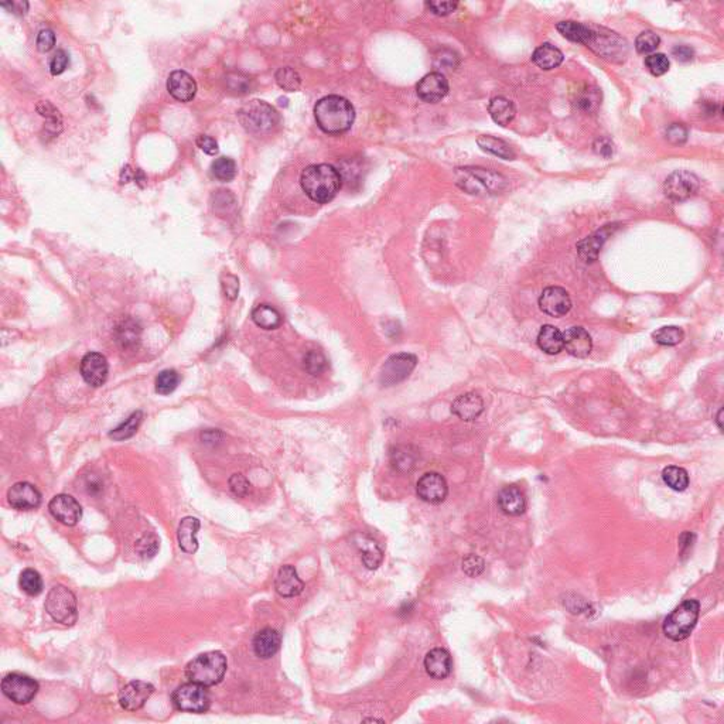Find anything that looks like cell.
<instances>
[{"label": "cell", "instance_id": "obj_31", "mask_svg": "<svg viewBox=\"0 0 724 724\" xmlns=\"http://www.w3.org/2000/svg\"><path fill=\"white\" fill-rule=\"evenodd\" d=\"M538 345L549 355L559 354L563 350V334L554 326L546 324L538 334Z\"/></svg>", "mask_w": 724, "mask_h": 724}, {"label": "cell", "instance_id": "obj_34", "mask_svg": "<svg viewBox=\"0 0 724 724\" xmlns=\"http://www.w3.org/2000/svg\"><path fill=\"white\" fill-rule=\"evenodd\" d=\"M478 146L484 151V152H488L494 156H498L504 160H514L515 159V153L514 151L511 149L509 144L507 141H504L502 139H498V137H494V136H480L478 140Z\"/></svg>", "mask_w": 724, "mask_h": 724}, {"label": "cell", "instance_id": "obj_36", "mask_svg": "<svg viewBox=\"0 0 724 724\" xmlns=\"http://www.w3.org/2000/svg\"><path fill=\"white\" fill-rule=\"evenodd\" d=\"M141 420H143V413L140 410L132 413L123 423H120L116 428H113L109 433V438L116 440V442H122V440L130 439L132 436H134V434H136Z\"/></svg>", "mask_w": 724, "mask_h": 724}, {"label": "cell", "instance_id": "obj_4", "mask_svg": "<svg viewBox=\"0 0 724 724\" xmlns=\"http://www.w3.org/2000/svg\"><path fill=\"white\" fill-rule=\"evenodd\" d=\"M700 614L697 600H685L663 621L662 631L671 641H685L694 630Z\"/></svg>", "mask_w": 724, "mask_h": 724}, {"label": "cell", "instance_id": "obj_52", "mask_svg": "<svg viewBox=\"0 0 724 724\" xmlns=\"http://www.w3.org/2000/svg\"><path fill=\"white\" fill-rule=\"evenodd\" d=\"M665 134L672 144H683L687 140V129L682 123H672L668 126Z\"/></svg>", "mask_w": 724, "mask_h": 724}, {"label": "cell", "instance_id": "obj_14", "mask_svg": "<svg viewBox=\"0 0 724 724\" xmlns=\"http://www.w3.org/2000/svg\"><path fill=\"white\" fill-rule=\"evenodd\" d=\"M155 686L149 682L133 680L122 687L119 692V704L127 711H136L141 709L149 697L153 694Z\"/></svg>", "mask_w": 724, "mask_h": 724}, {"label": "cell", "instance_id": "obj_27", "mask_svg": "<svg viewBox=\"0 0 724 724\" xmlns=\"http://www.w3.org/2000/svg\"><path fill=\"white\" fill-rule=\"evenodd\" d=\"M201 528L200 519L194 516H186L182 519L179 529H177V540L179 546L183 552L189 554H194L198 550V540L197 535Z\"/></svg>", "mask_w": 724, "mask_h": 724}, {"label": "cell", "instance_id": "obj_28", "mask_svg": "<svg viewBox=\"0 0 724 724\" xmlns=\"http://www.w3.org/2000/svg\"><path fill=\"white\" fill-rule=\"evenodd\" d=\"M281 637L280 634L273 628H263L260 630L252 642L253 652L256 656L262 659H269L276 655V652L280 649Z\"/></svg>", "mask_w": 724, "mask_h": 724}, {"label": "cell", "instance_id": "obj_53", "mask_svg": "<svg viewBox=\"0 0 724 724\" xmlns=\"http://www.w3.org/2000/svg\"><path fill=\"white\" fill-rule=\"evenodd\" d=\"M229 488L234 495L236 497H246L250 490V484L242 474H234L229 478Z\"/></svg>", "mask_w": 724, "mask_h": 724}, {"label": "cell", "instance_id": "obj_49", "mask_svg": "<svg viewBox=\"0 0 724 724\" xmlns=\"http://www.w3.org/2000/svg\"><path fill=\"white\" fill-rule=\"evenodd\" d=\"M645 67L652 75L661 77L669 71V58L662 53L649 54L645 58Z\"/></svg>", "mask_w": 724, "mask_h": 724}, {"label": "cell", "instance_id": "obj_43", "mask_svg": "<svg viewBox=\"0 0 724 724\" xmlns=\"http://www.w3.org/2000/svg\"><path fill=\"white\" fill-rule=\"evenodd\" d=\"M654 340L656 344H661V345H668V347H673V345H678L679 343L683 341L685 338V333L682 329L679 327H675V326H671V327H662L659 329L658 331H655L652 334Z\"/></svg>", "mask_w": 724, "mask_h": 724}, {"label": "cell", "instance_id": "obj_46", "mask_svg": "<svg viewBox=\"0 0 724 724\" xmlns=\"http://www.w3.org/2000/svg\"><path fill=\"white\" fill-rule=\"evenodd\" d=\"M305 368L313 376L322 375L329 368V361L322 351H309L305 357Z\"/></svg>", "mask_w": 724, "mask_h": 724}, {"label": "cell", "instance_id": "obj_6", "mask_svg": "<svg viewBox=\"0 0 724 724\" xmlns=\"http://www.w3.org/2000/svg\"><path fill=\"white\" fill-rule=\"evenodd\" d=\"M44 607L47 614L58 624L74 625L77 623V599L75 595L65 586H54L47 595Z\"/></svg>", "mask_w": 724, "mask_h": 724}, {"label": "cell", "instance_id": "obj_60", "mask_svg": "<svg viewBox=\"0 0 724 724\" xmlns=\"http://www.w3.org/2000/svg\"><path fill=\"white\" fill-rule=\"evenodd\" d=\"M2 8L8 9L9 12H12V13H15L18 16H23L29 11V4L27 2H15V0H12V2L2 4Z\"/></svg>", "mask_w": 724, "mask_h": 724}, {"label": "cell", "instance_id": "obj_11", "mask_svg": "<svg viewBox=\"0 0 724 724\" xmlns=\"http://www.w3.org/2000/svg\"><path fill=\"white\" fill-rule=\"evenodd\" d=\"M417 358L413 354L400 353L390 355L381 371V383L385 386L396 385L405 381L416 368Z\"/></svg>", "mask_w": 724, "mask_h": 724}, {"label": "cell", "instance_id": "obj_19", "mask_svg": "<svg viewBox=\"0 0 724 724\" xmlns=\"http://www.w3.org/2000/svg\"><path fill=\"white\" fill-rule=\"evenodd\" d=\"M416 92L421 101L436 103L447 95L449 82L442 72H430L419 81Z\"/></svg>", "mask_w": 724, "mask_h": 724}, {"label": "cell", "instance_id": "obj_29", "mask_svg": "<svg viewBox=\"0 0 724 724\" xmlns=\"http://www.w3.org/2000/svg\"><path fill=\"white\" fill-rule=\"evenodd\" d=\"M354 543L360 549L361 557H362V563L365 564L367 569L376 570L382 564V561H383V550H382V547L379 546V543L376 540H374L372 538H369L367 535L358 533L355 536V539H354Z\"/></svg>", "mask_w": 724, "mask_h": 724}, {"label": "cell", "instance_id": "obj_16", "mask_svg": "<svg viewBox=\"0 0 724 724\" xmlns=\"http://www.w3.org/2000/svg\"><path fill=\"white\" fill-rule=\"evenodd\" d=\"M50 514L63 525L67 526H75L81 518H82V508L80 502L68 495V494H58L56 495L50 504H49Z\"/></svg>", "mask_w": 724, "mask_h": 724}, {"label": "cell", "instance_id": "obj_9", "mask_svg": "<svg viewBox=\"0 0 724 724\" xmlns=\"http://www.w3.org/2000/svg\"><path fill=\"white\" fill-rule=\"evenodd\" d=\"M593 51L599 56L610 60V61H624L628 54V44L618 34L602 29L596 32L592 29V37L588 44Z\"/></svg>", "mask_w": 724, "mask_h": 724}, {"label": "cell", "instance_id": "obj_2", "mask_svg": "<svg viewBox=\"0 0 724 724\" xmlns=\"http://www.w3.org/2000/svg\"><path fill=\"white\" fill-rule=\"evenodd\" d=\"M300 184L312 201L327 204L341 189V174L331 165H313L303 170Z\"/></svg>", "mask_w": 724, "mask_h": 724}, {"label": "cell", "instance_id": "obj_17", "mask_svg": "<svg viewBox=\"0 0 724 724\" xmlns=\"http://www.w3.org/2000/svg\"><path fill=\"white\" fill-rule=\"evenodd\" d=\"M109 374V365L105 355L101 353H88L81 360V375L91 386H102Z\"/></svg>", "mask_w": 724, "mask_h": 724}, {"label": "cell", "instance_id": "obj_61", "mask_svg": "<svg viewBox=\"0 0 724 724\" xmlns=\"http://www.w3.org/2000/svg\"><path fill=\"white\" fill-rule=\"evenodd\" d=\"M693 540H694V535H693V533H690V532H683V533H682V536H680V539H679L682 553H683L686 549H689V547L692 546Z\"/></svg>", "mask_w": 724, "mask_h": 724}, {"label": "cell", "instance_id": "obj_44", "mask_svg": "<svg viewBox=\"0 0 724 724\" xmlns=\"http://www.w3.org/2000/svg\"><path fill=\"white\" fill-rule=\"evenodd\" d=\"M212 174L220 182H231L236 176V165L229 158H220L211 166Z\"/></svg>", "mask_w": 724, "mask_h": 724}, {"label": "cell", "instance_id": "obj_3", "mask_svg": "<svg viewBox=\"0 0 724 724\" xmlns=\"http://www.w3.org/2000/svg\"><path fill=\"white\" fill-rule=\"evenodd\" d=\"M227 658L220 651H210L196 656L186 668V676L190 682L205 687L218 685L227 672Z\"/></svg>", "mask_w": 724, "mask_h": 724}, {"label": "cell", "instance_id": "obj_41", "mask_svg": "<svg viewBox=\"0 0 724 724\" xmlns=\"http://www.w3.org/2000/svg\"><path fill=\"white\" fill-rule=\"evenodd\" d=\"M276 82L277 85L287 91V92H295L300 88L302 85V78L299 75V72L291 67H283V68H279L276 75Z\"/></svg>", "mask_w": 724, "mask_h": 724}, {"label": "cell", "instance_id": "obj_25", "mask_svg": "<svg viewBox=\"0 0 724 724\" xmlns=\"http://www.w3.org/2000/svg\"><path fill=\"white\" fill-rule=\"evenodd\" d=\"M614 228H616L614 225H606L604 228L599 229L593 235H590L586 239L578 242L577 243V250H578V255H580V258L585 262L596 260L597 256H599L600 249L603 248V245L607 241V238L610 236V234H613Z\"/></svg>", "mask_w": 724, "mask_h": 724}, {"label": "cell", "instance_id": "obj_33", "mask_svg": "<svg viewBox=\"0 0 724 724\" xmlns=\"http://www.w3.org/2000/svg\"><path fill=\"white\" fill-rule=\"evenodd\" d=\"M252 320L263 330H276L281 324V315L269 305H259L252 312Z\"/></svg>", "mask_w": 724, "mask_h": 724}, {"label": "cell", "instance_id": "obj_55", "mask_svg": "<svg viewBox=\"0 0 724 724\" xmlns=\"http://www.w3.org/2000/svg\"><path fill=\"white\" fill-rule=\"evenodd\" d=\"M36 46L39 49V51L42 53H49L54 49L56 46V34L51 29H44L39 33L37 36V40H36Z\"/></svg>", "mask_w": 724, "mask_h": 724}, {"label": "cell", "instance_id": "obj_57", "mask_svg": "<svg viewBox=\"0 0 724 724\" xmlns=\"http://www.w3.org/2000/svg\"><path fill=\"white\" fill-rule=\"evenodd\" d=\"M197 146L207 155L210 156H215L218 153V143L215 139H212L211 136H207V134H200L197 137Z\"/></svg>", "mask_w": 724, "mask_h": 724}, {"label": "cell", "instance_id": "obj_47", "mask_svg": "<svg viewBox=\"0 0 724 724\" xmlns=\"http://www.w3.org/2000/svg\"><path fill=\"white\" fill-rule=\"evenodd\" d=\"M160 542L156 535H144L141 539L136 543V552L143 559H151L153 557L159 550Z\"/></svg>", "mask_w": 724, "mask_h": 724}, {"label": "cell", "instance_id": "obj_32", "mask_svg": "<svg viewBox=\"0 0 724 724\" xmlns=\"http://www.w3.org/2000/svg\"><path fill=\"white\" fill-rule=\"evenodd\" d=\"M488 112L495 123H498L500 126H507L514 120L516 109L509 99L504 96H495L490 102Z\"/></svg>", "mask_w": 724, "mask_h": 724}, {"label": "cell", "instance_id": "obj_12", "mask_svg": "<svg viewBox=\"0 0 724 724\" xmlns=\"http://www.w3.org/2000/svg\"><path fill=\"white\" fill-rule=\"evenodd\" d=\"M699 186L700 182L693 173L678 170L666 179L663 190L666 197H669L671 200L685 201L697 193Z\"/></svg>", "mask_w": 724, "mask_h": 724}, {"label": "cell", "instance_id": "obj_22", "mask_svg": "<svg viewBox=\"0 0 724 724\" xmlns=\"http://www.w3.org/2000/svg\"><path fill=\"white\" fill-rule=\"evenodd\" d=\"M167 91L179 102H190L197 94L196 80L186 71H173L167 78Z\"/></svg>", "mask_w": 724, "mask_h": 724}, {"label": "cell", "instance_id": "obj_56", "mask_svg": "<svg viewBox=\"0 0 724 724\" xmlns=\"http://www.w3.org/2000/svg\"><path fill=\"white\" fill-rule=\"evenodd\" d=\"M426 6L434 15L447 16V15L453 13L457 9L459 4L457 2H427Z\"/></svg>", "mask_w": 724, "mask_h": 724}, {"label": "cell", "instance_id": "obj_39", "mask_svg": "<svg viewBox=\"0 0 724 724\" xmlns=\"http://www.w3.org/2000/svg\"><path fill=\"white\" fill-rule=\"evenodd\" d=\"M20 589L29 596H39L43 592V578L34 569H26L19 578Z\"/></svg>", "mask_w": 724, "mask_h": 724}, {"label": "cell", "instance_id": "obj_48", "mask_svg": "<svg viewBox=\"0 0 724 724\" xmlns=\"http://www.w3.org/2000/svg\"><path fill=\"white\" fill-rule=\"evenodd\" d=\"M661 44V39L654 32H644L635 40V49L640 54H651Z\"/></svg>", "mask_w": 724, "mask_h": 724}, {"label": "cell", "instance_id": "obj_38", "mask_svg": "<svg viewBox=\"0 0 724 724\" xmlns=\"http://www.w3.org/2000/svg\"><path fill=\"white\" fill-rule=\"evenodd\" d=\"M392 466L402 473L410 471L416 463V453L407 446H398L390 453Z\"/></svg>", "mask_w": 724, "mask_h": 724}, {"label": "cell", "instance_id": "obj_8", "mask_svg": "<svg viewBox=\"0 0 724 724\" xmlns=\"http://www.w3.org/2000/svg\"><path fill=\"white\" fill-rule=\"evenodd\" d=\"M172 701L174 707L180 711L189 713H204L210 707V694L205 686L189 682L179 686L173 694Z\"/></svg>", "mask_w": 724, "mask_h": 724}, {"label": "cell", "instance_id": "obj_54", "mask_svg": "<svg viewBox=\"0 0 724 724\" xmlns=\"http://www.w3.org/2000/svg\"><path fill=\"white\" fill-rule=\"evenodd\" d=\"M68 63H70V57L68 54L64 51V50H57L56 54L53 56L51 61H50V72L53 75H60L63 74L67 67H68Z\"/></svg>", "mask_w": 724, "mask_h": 724}, {"label": "cell", "instance_id": "obj_40", "mask_svg": "<svg viewBox=\"0 0 724 724\" xmlns=\"http://www.w3.org/2000/svg\"><path fill=\"white\" fill-rule=\"evenodd\" d=\"M37 112L47 119V130L51 132L53 134H58L61 132V125H63V119H61V115L58 112V109L50 103L49 101H42L39 102L37 105Z\"/></svg>", "mask_w": 724, "mask_h": 724}, {"label": "cell", "instance_id": "obj_59", "mask_svg": "<svg viewBox=\"0 0 724 724\" xmlns=\"http://www.w3.org/2000/svg\"><path fill=\"white\" fill-rule=\"evenodd\" d=\"M595 148H596V152L604 158H610L614 152L613 143L609 139H599L595 144Z\"/></svg>", "mask_w": 724, "mask_h": 724}, {"label": "cell", "instance_id": "obj_26", "mask_svg": "<svg viewBox=\"0 0 724 724\" xmlns=\"http://www.w3.org/2000/svg\"><path fill=\"white\" fill-rule=\"evenodd\" d=\"M498 507L508 516H519L526 511V498L516 485H509L500 493Z\"/></svg>", "mask_w": 724, "mask_h": 724}, {"label": "cell", "instance_id": "obj_21", "mask_svg": "<svg viewBox=\"0 0 724 724\" xmlns=\"http://www.w3.org/2000/svg\"><path fill=\"white\" fill-rule=\"evenodd\" d=\"M274 589L280 597L292 599L302 595V592L305 590V583L302 582L296 569L292 564H286L280 567L276 576Z\"/></svg>", "mask_w": 724, "mask_h": 724}, {"label": "cell", "instance_id": "obj_35", "mask_svg": "<svg viewBox=\"0 0 724 724\" xmlns=\"http://www.w3.org/2000/svg\"><path fill=\"white\" fill-rule=\"evenodd\" d=\"M557 30L564 39L573 43H580L586 46L589 44L592 37V29L577 22H560L557 23Z\"/></svg>", "mask_w": 724, "mask_h": 724}, {"label": "cell", "instance_id": "obj_42", "mask_svg": "<svg viewBox=\"0 0 724 724\" xmlns=\"http://www.w3.org/2000/svg\"><path fill=\"white\" fill-rule=\"evenodd\" d=\"M118 341L122 344L123 348H129V347H134L136 343L139 341V337H140V329L137 326V323H134L133 320L127 319V320H123L119 326H118Z\"/></svg>", "mask_w": 724, "mask_h": 724}, {"label": "cell", "instance_id": "obj_37", "mask_svg": "<svg viewBox=\"0 0 724 724\" xmlns=\"http://www.w3.org/2000/svg\"><path fill=\"white\" fill-rule=\"evenodd\" d=\"M663 483L673 491L682 493L689 487V474L685 469L678 466L665 467L662 471Z\"/></svg>", "mask_w": 724, "mask_h": 724}, {"label": "cell", "instance_id": "obj_15", "mask_svg": "<svg viewBox=\"0 0 724 724\" xmlns=\"http://www.w3.org/2000/svg\"><path fill=\"white\" fill-rule=\"evenodd\" d=\"M539 307L550 317H563L571 309V299L563 287H546L539 298Z\"/></svg>", "mask_w": 724, "mask_h": 724}, {"label": "cell", "instance_id": "obj_24", "mask_svg": "<svg viewBox=\"0 0 724 724\" xmlns=\"http://www.w3.org/2000/svg\"><path fill=\"white\" fill-rule=\"evenodd\" d=\"M484 412V400L476 392H467L455 399L452 403V413L464 421H471L480 417Z\"/></svg>", "mask_w": 724, "mask_h": 724}, {"label": "cell", "instance_id": "obj_18", "mask_svg": "<svg viewBox=\"0 0 724 724\" xmlns=\"http://www.w3.org/2000/svg\"><path fill=\"white\" fill-rule=\"evenodd\" d=\"M8 501L18 511H32L40 507L42 494L33 484L20 481L9 488Z\"/></svg>", "mask_w": 724, "mask_h": 724}, {"label": "cell", "instance_id": "obj_62", "mask_svg": "<svg viewBox=\"0 0 724 724\" xmlns=\"http://www.w3.org/2000/svg\"><path fill=\"white\" fill-rule=\"evenodd\" d=\"M721 414H723V409H720V410H718V413H717V419H716L717 426H718V428H720V430L723 428V424H721Z\"/></svg>", "mask_w": 724, "mask_h": 724}, {"label": "cell", "instance_id": "obj_20", "mask_svg": "<svg viewBox=\"0 0 724 724\" xmlns=\"http://www.w3.org/2000/svg\"><path fill=\"white\" fill-rule=\"evenodd\" d=\"M563 348L576 358H588L593 350L592 336L583 327H570L563 333Z\"/></svg>", "mask_w": 724, "mask_h": 724}, {"label": "cell", "instance_id": "obj_45", "mask_svg": "<svg viewBox=\"0 0 724 724\" xmlns=\"http://www.w3.org/2000/svg\"><path fill=\"white\" fill-rule=\"evenodd\" d=\"M180 376L174 369H165L156 378V392L159 395H170L179 386Z\"/></svg>", "mask_w": 724, "mask_h": 724}, {"label": "cell", "instance_id": "obj_50", "mask_svg": "<svg viewBox=\"0 0 724 724\" xmlns=\"http://www.w3.org/2000/svg\"><path fill=\"white\" fill-rule=\"evenodd\" d=\"M485 569V561L478 554H469L463 559V571L469 577H477L480 576Z\"/></svg>", "mask_w": 724, "mask_h": 724}, {"label": "cell", "instance_id": "obj_1", "mask_svg": "<svg viewBox=\"0 0 724 724\" xmlns=\"http://www.w3.org/2000/svg\"><path fill=\"white\" fill-rule=\"evenodd\" d=\"M315 118L324 133L340 134L351 129L355 120V110L348 99L329 95L316 103Z\"/></svg>", "mask_w": 724, "mask_h": 724}, {"label": "cell", "instance_id": "obj_23", "mask_svg": "<svg viewBox=\"0 0 724 724\" xmlns=\"http://www.w3.org/2000/svg\"><path fill=\"white\" fill-rule=\"evenodd\" d=\"M426 673L433 679H446L453 669V661L445 648H434L424 656Z\"/></svg>", "mask_w": 724, "mask_h": 724}, {"label": "cell", "instance_id": "obj_13", "mask_svg": "<svg viewBox=\"0 0 724 724\" xmlns=\"http://www.w3.org/2000/svg\"><path fill=\"white\" fill-rule=\"evenodd\" d=\"M416 493L421 501L438 505L447 498L449 485L442 474L426 473L419 478L416 484Z\"/></svg>", "mask_w": 724, "mask_h": 724}, {"label": "cell", "instance_id": "obj_7", "mask_svg": "<svg viewBox=\"0 0 724 724\" xmlns=\"http://www.w3.org/2000/svg\"><path fill=\"white\" fill-rule=\"evenodd\" d=\"M459 173L463 174V177L459 179V184H462V187L470 194H478L481 191L497 194L505 189L504 177L490 170L480 167H466L460 169Z\"/></svg>", "mask_w": 724, "mask_h": 724}, {"label": "cell", "instance_id": "obj_58", "mask_svg": "<svg viewBox=\"0 0 724 724\" xmlns=\"http://www.w3.org/2000/svg\"><path fill=\"white\" fill-rule=\"evenodd\" d=\"M672 56L680 61V63H687V61H692L693 60V56H694V51L692 47L689 46H676L673 47L672 50Z\"/></svg>", "mask_w": 724, "mask_h": 724}, {"label": "cell", "instance_id": "obj_51", "mask_svg": "<svg viewBox=\"0 0 724 724\" xmlns=\"http://www.w3.org/2000/svg\"><path fill=\"white\" fill-rule=\"evenodd\" d=\"M221 284H222V291H224V295L227 299L229 300H235L238 293H239V280L236 276L231 274V273H225L221 279Z\"/></svg>", "mask_w": 724, "mask_h": 724}, {"label": "cell", "instance_id": "obj_30", "mask_svg": "<svg viewBox=\"0 0 724 724\" xmlns=\"http://www.w3.org/2000/svg\"><path fill=\"white\" fill-rule=\"evenodd\" d=\"M532 61L539 68L549 71V70L557 68L563 63V53L557 47L552 46L549 43H545L535 50V53L532 56Z\"/></svg>", "mask_w": 724, "mask_h": 724}, {"label": "cell", "instance_id": "obj_5", "mask_svg": "<svg viewBox=\"0 0 724 724\" xmlns=\"http://www.w3.org/2000/svg\"><path fill=\"white\" fill-rule=\"evenodd\" d=\"M238 119L241 125L252 134L270 133L280 120L276 109L259 99L246 102L238 110Z\"/></svg>", "mask_w": 724, "mask_h": 724}, {"label": "cell", "instance_id": "obj_10", "mask_svg": "<svg viewBox=\"0 0 724 724\" xmlns=\"http://www.w3.org/2000/svg\"><path fill=\"white\" fill-rule=\"evenodd\" d=\"M2 692L16 704H27L36 697L39 683L27 675L9 673L2 680Z\"/></svg>", "mask_w": 724, "mask_h": 724}]
</instances>
